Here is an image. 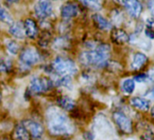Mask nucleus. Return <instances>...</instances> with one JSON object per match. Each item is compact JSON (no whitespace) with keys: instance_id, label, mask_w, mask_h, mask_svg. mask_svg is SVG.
Instances as JSON below:
<instances>
[{"instance_id":"f3484780","label":"nucleus","mask_w":154,"mask_h":140,"mask_svg":"<svg viewBox=\"0 0 154 140\" xmlns=\"http://www.w3.org/2000/svg\"><path fill=\"white\" fill-rule=\"evenodd\" d=\"M131 105L140 110V111H147L149 110V105H150V102L145 98H142V97H133L131 99Z\"/></svg>"},{"instance_id":"4be33fe9","label":"nucleus","mask_w":154,"mask_h":140,"mask_svg":"<svg viewBox=\"0 0 154 140\" xmlns=\"http://www.w3.org/2000/svg\"><path fill=\"white\" fill-rule=\"evenodd\" d=\"M87 8L93 10H100L103 7V0H80Z\"/></svg>"},{"instance_id":"5701e85b","label":"nucleus","mask_w":154,"mask_h":140,"mask_svg":"<svg viewBox=\"0 0 154 140\" xmlns=\"http://www.w3.org/2000/svg\"><path fill=\"white\" fill-rule=\"evenodd\" d=\"M55 84L58 87H63L69 88L72 86V79L70 76H60L55 81Z\"/></svg>"},{"instance_id":"b1692460","label":"nucleus","mask_w":154,"mask_h":140,"mask_svg":"<svg viewBox=\"0 0 154 140\" xmlns=\"http://www.w3.org/2000/svg\"><path fill=\"white\" fill-rule=\"evenodd\" d=\"M6 46L8 51L11 54V55H17L19 51V45L17 44V41L15 40H7L6 42Z\"/></svg>"},{"instance_id":"1a4fd4ad","label":"nucleus","mask_w":154,"mask_h":140,"mask_svg":"<svg viewBox=\"0 0 154 140\" xmlns=\"http://www.w3.org/2000/svg\"><path fill=\"white\" fill-rule=\"evenodd\" d=\"M95 131L100 136L106 137L111 135V133L112 132V127L106 118L101 116L98 117L95 121Z\"/></svg>"},{"instance_id":"4468645a","label":"nucleus","mask_w":154,"mask_h":140,"mask_svg":"<svg viewBox=\"0 0 154 140\" xmlns=\"http://www.w3.org/2000/svg\"><path fill=\"white\" fill-rule=\"evenodd\" d=\"M146 63H147V56H145V54L141 52H137L133 55L131 66L133 70H139Z\"/></svg>"},{"instance_id":"aec40b11","label":"nucleus","mask_w":154,"mask_h":140,"mask_svg":"<svg viewBox=\"0 0 154 140\" xmlns=\"http://www.w3.org/2000/svg\"><path fill=\"white\" fill-rule=\"evenodd\" d=\"M0 21L8 25H12L14 23L12 15L7 8L3 7H0Z\"/></svg>"},{"instance_id":"0eeeda50","label":"nucleus","mask_w":154,"mask_h":140,"mask_svg":"<svg viewBox=\"0 0 154 140\" xmlns=\"http://www.w3.org/2000/svg\"><path fill=\"white\" fill-rule=\"evenodd\" d=\"M112 116L114 122L122 132L126 134H130L132 132V123L126 115L122 112H115L113 113Z\"/></svg>"},{"instance_id":"f257e3e1","label":"nucleus","mask_w":154,"mask_h":140,"mask_svg":"<svg viewBox=\"0 0 154 140\" xmlns=\"http://www.w3.org/2000/svg\"><path fill=\"white\" fill-rule=\"evenodd\" d=\"M46 120L50 133L54 135H70L74 130L70 118L56 107H51L47 110Z\"/></svg>"},{"instance_id":"a211bd4d","label":"nucleus","mask_w":154,"mask_h":140,"mask_svg":"<svg viewBox=\"0 0 154 140\" xmlns=\"http://www.w3.org/2000/svg\"><path fill=\"white\" fill-rule=\"evenodd\" d=\"M93 20L97 27L102 30H110L112 28V24L100 14H94L93 16Z\"/></svg>"},{"instance_id":"f03ea898","label":"nucleus","mask_w":154,"mask_h":140,"mask_svg":"<svg viewBox=\"0 0 154 140\" xmlns=\"http://www.w3.org/2000/svg\"><path fill=\"white\" fill-rule=\"evenodd\" d=\"M111 48L108 45L103 44L96 48L83 52L80 55V60L84 65L102 67L106 65L110 57Z\"/></svg>"},{"instance_id":"39448f33","label":"nucleus","mask_w":154,"mask_h":140,"mask_svg":"<svg viewBox=\"0 0 154 140\" xmlns=\"http://www.w3.org/2000/svg\"><path fill=\"white\" fill-rule=\"evenodd\" d=\"M35 15L41 18L45 19L53 14V6L50 0H37L35 6Z\"/></svg>"},{"instance_id":"cd10ccee","label":"nucleus","mask_w":154,"mask_h":140,"mask_svg":"<svg viewBox=\"0 0 154 140\" xmlns=\"http://www.w3.org/2000/svg\"><path fill=\"white\" fill-rule=\"evenodd\" d=\"M150 114H151V116L154 117V107H151V109H150Z\"/></svg>"},{"instance_id":"6e6552de","label":"nucleus","mask_w":154,"mask_h":140,"mask_svg":"<svg viewBox=\"0 0 154 140\" xmlns=\"http://www.w3.org/2000/svg\"><path fill=\"white\" fill-rule=\"evenodd\" d=\"M114 1L122 5L132 18H138L140 15L141 5L138 0H114Z\"/></svg>"},{"instance_id":"2eb2a0df","label":"nucleus","mask_w":154,"mask_h":140,"mask_svg":"<svg viewBox=\"0 0 154 140\" xmlns=\"http://www.w3.org/2000/svg\"><path fill=\"white\" fill-rule=\"evenodd\" d=\"M12 137L14 140H30V134L25 126L20 124L15 128Z\"/></svg>"},{"instance_id":"c85d7f7f","label":"nucleus","mask_w":154,"mask_h":140,"mask_svg":"<svg viewBox=\"0 0 154 140\" xmlns=\"http://www.w3.org/2000/svg\"><path fill=\"white\" fill-rule=\"evenodd\" d=\"M0 101H1V95H0Z\"/></svg>"},{"instance_id":"c756f323","label":"nucleus","mask_w":154,"mask_h":140,"mask_svg":"<svg viewBox=\"0 0 154 140\" xmlns=\"http://www.w3.org/2000/svg\"><path fill=\"white\" fill-rule=\"evenodd\" d=\"M153 97H154V92H153Z\"/></svg>"},{"instance_id":"9b49d317","label":"nucleus","mask_w":154,"mask_h":140,"mask_svg":"<svg viewBox=\"0 0 154 140\" xmlns=\"http://www.w3.org/2000/svg\"><path fill=\"white\" fill-rule=\"evenodd\" d=\"M79 8L75 4L67 3L63 5L61 8V15L63 18H72L79 14Z\"/></svg>"},{"instance_id":"9d476101","label":"nucleus","mask_w":154,"mask_h":140,"mask_svg":"<svg viewBox=\"0 0 154 140\" xmlns=\"http://www.w3.org/2000/svg\"><path fill=\"white\" fill-rule=\"evenodd\" d=\"M22 124L27 129L29 134H31L34 137L39 138L43 135L44 128H43L42 125L39 124L38 122H35V121H33V120H26Z\"/></svg>"},{"instance_id":"7ed1b4c3","label":"nucleus","mask_w":154,"mask_h":140,"mask_svg":"<svg viewBox=\"0 0 154 140\" xmlns=\"http://www.w3.org/2000/svg\"><path fill=\"white\" fill-rule=\"evenodd\" d=\"M53 68L57 73V75L60 76L71 77L72 75H75L78 71V67L72 60L62 56H58L54 59L53 63Z\"/></svg>"},{"instance_id":"393cba45","label":"nucleus","mask_w":154,"mask_h":140,"mask_svg":"<svg viewBox=\"0 0 154 140\" xmlns=\"http://www.w3.org/2000/svg\"><path fill=\"white\" fill-rule=\"evenodd\" d=\"M133 80L136 82H139V83H142V82H146V81L149 80V77L147 74H140V75L134 77Z\"/></svg>"},{"instance_id":"423d86ee","label":"nucleus","mask_w":154,"mask_h":140,"mask_svg":"<svg viewBox=\"0 0 154 140\" xmlns=\"http://www.w3.org/2000/svg\"><path fill=\"white\" fill-rule=\"evenodd\" d=\"M52 87V82L45 78H34L31 79L29 88L34 93H42L47 91Z\"/></svg>"},{"instance_id":"f8f14e48","label":"nucleus","mask_w":154,"mask_h":140,"mask_svg":"<svg viewBox=\"0 0 154 140\" xmlns=\"http://www.w3.org/2000/svg\"><path fill=\"white\" fill-rule=\"evenodd\" d=\"M9 33L17 39H24L26 37L24 25L21 22H16L10 25L9 27Z\"/></svg>"},{"instance_id":"bb28decb","label":"nucleus","mask_w":154,"mask_h":140,"mask_svg":"<svg viewBox=\"0 0 154 140\" xmlns=\"http://www.w3.org/2000/svg\"><path fill=\"white\" fill-rule=\"evenodd\" d=\"M6 1H7L8 4H16V3L19 2L20 0H6Z\"/></svg>"},{"instance_id":"a878e982","label":"nucleus","mask_w":154,"mask_h":140,"mask_svg":"<svg viewBox=\"0 0 154 140\" xmlns=\"http://www.w3.org/2000/svg\"><path fill=\"white\" fill-rule=\"evenodd\" d=\"M149 9L150 14L154 17V0H149Z\"/></svg>"},{"instance_id":"dca6fc26","label":"nucleus","mask_w":154,"mask_h":140,"mask_svg":"<svg viewBox=\"0 0 154 140\" xmlns=\"http://www.w3.org/2000/svg\"><path fill=\"white\" fill-rule=\"evenodd\" d=\"M112 38L115 43L123 44L129 41V36L121 28H113L112 31Z\"/></svg>"},{"instance_id":"6ab92c4d","label":"nucleus","mask_w":154,"mask_h":140,"mask_svg":"<svg viewBox=\"0 0 154 140\" xmlns=\"http://www.w3.org/2000/svg\"><path fill=\"white\" fill-rule=\"evenodd\" d=\"M58 104L64 110H72L74 107V106H75L74 100L72 98L69 97H61L58 100Z\"/></svg>"},{"instance_id":"ddd939ff","label":"nucleus","mask_w":154,"mask_h":140,"mask_svg":"<svg viewBox=\"0 0 154 140\" xmlns=\"http://www.w3.org/2000/svg\"><path fill=\"white\" fill-rule=\"evenodd\" d=\"M24 28H25V33L26 37L30 38H35L37 36L38 29H37L35 22L33 19H30V18L26 19L24 23Z\"/></svg>"},{"instance_id":"20e7f679","label":"nucleus","mask_w":154,"mask_h":140,"mask_svg":"<svg viewBox=\"0 0 154 140\" xmlns=\"http://www.w3.org/2000/svg\"><path fill=\"white\" fill-rule=\"evenodd\" d=\"M20 61L25 65H33L40 61V55L35 47H26L20 55Z\"/></svg>"},{"instance_id":"412c9836","label":"nucleus","mask_w":154,"mask_h":140,"mask_svg":"<svg viewBox=\"0 0 154 140\" xmlns=\"http://www.w3.org/2000/svg\"><path fill=\"white\" fill-rule=\"evenodd\" d=\"M122 88L125 94H132L135 89V82L131 78H126L122 83Z\"/></svg>"}]
</instances>
